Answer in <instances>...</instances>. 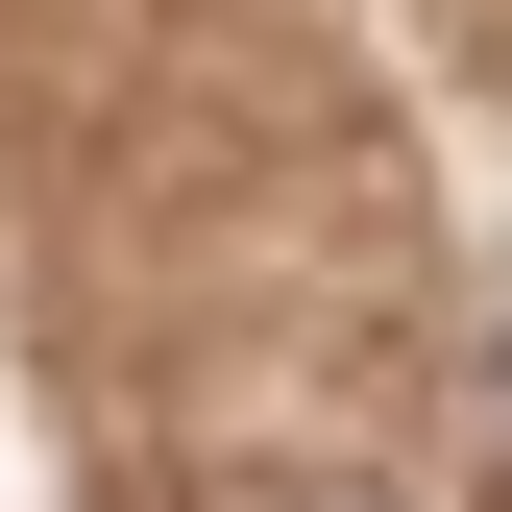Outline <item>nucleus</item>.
I'll list each match as a JSON object with an SVG mask.
<instances>
[{
	"mask_svg": "<svg viewBox=\"0 0 512 512\" xmlns=\"http://www.w3.org/2000/svg\"><path fill=\"white\" fill-rule=\"evenodd\" d=\"M317 512H366V488H317Z\"/></svg>",
	"mask_w": 512,
	"mask_h": 512,
	"instance_id": "f257e3e1",
	"label": "nucleus"
}]
</instances>
